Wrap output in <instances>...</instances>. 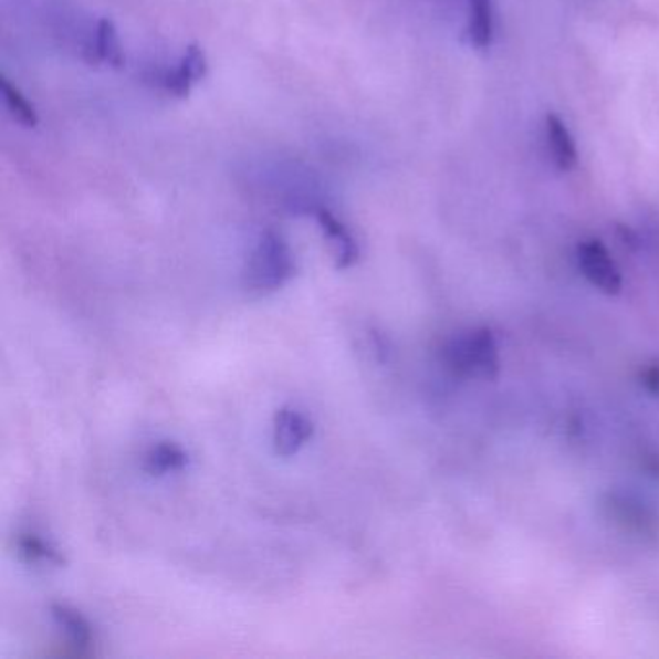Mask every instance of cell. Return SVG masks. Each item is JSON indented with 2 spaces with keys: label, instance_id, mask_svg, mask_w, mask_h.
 I'll use <instances>...</instances> for the list:
<instances>
[{
  "label": "cell",
  "instance_id": "6da1fadb",
  "mask_svg": "<svg viewBox=\"0 0 659 659\" xmlns=\"http://www.w3.org/2000/svg\"><path fill=\"white\" fill-rule=\"evenodd\" d=\"M296 271L291 245L281 232L268 229L261 232L245 261L244 286L253 296H265L283 289Z\"/></svg>",
  "mask_w": 659,
  "mask_h": 659
},
{
  "label": "cell",
  "instance_id": "7a4b0ae2",
  "mask_svg": "<svg viewBox=\"0 0 659 659\" xmlns=\"http://www.w3.org/2000/svg\"><path fill=\"white\" fill-rule=\"evenodd\" d=\"M444 360L460 376L495 379L501 369L498 341L490 330H472L451 338L444 346Z\"/></svg>",
  "mask_w": 659,
  "mask_h": 659
},
{
  "label": "cell",
  "instance_id": "3957f363",
  "mask_svg": "<svg viewBox=\"0 0 659 659\" xmlns=\"http://www.w3.org/2000/svg\"><path fill=\"white\" fill-rule=\"evenodd\" d=\"M578 268L598 291L606 292L609 296L621 292V271L599 240H586L578 245Z\"/></svg>",
  "mask_w": 659,
  "mask_h": 659
},
{
  "label": "cell",
  "instance_id": "277c9868",
  "mask_svg": "<svg viewBox=\"0 0 659 659\" xmlns=\"http://www.w3.org/2000/svg\"><path fill=\"white\" fill-rule=\"evenodd\" d=\"M607 516L623 530L638 537H653L658 532L656 514L638 499L623 493H609L604 503Z\"/></svg>",
  "mask_w": 659,
  "mask_h": 659
},
{
  "label": "cell",
  "instance_id": "5b68a950",
  "mask_svg": "<svg viewBox=\"0 0 659 659\" xmlns=\"http://www.w3.org/2000/svg\"><path fill=\"white\" fill-rule=\"evenodd\" d=\"M314 438V423L296 408L284 407L273 420V447L279 457H292Z\"/></svg>",
  "mask_w": 659,
  "mask_h": 659
},
{
  "label": "cell",
  "instance_id": "8992f818",
  "mask_svg": "<svg viewBox=\"0 0 659 659\" xmlns=\"http://www.w3.org/2000/svg\"><path fill=\"white\" fill-rule=\"evenodd\" d=\"M206 74H208V56L203 53V49L200 45H188L177 66L163 76L161 84L165 92L172 97L186 100L192 93L193 85L201 82Z\"/></svg>",
  "mask_w": 659,
  "mask_h": 659
},
{
  "label": "cell",
  "instance_id": "52a82bcc",
  "mask_svg": "<svg viewBox=\"0 0 659 659\" xmlns=\"http://www.w3.org/2000/svg\"><path fill=\"white\" fill-rule=\"evenodd\" d=\"M312 216L322 229L323 238L330 244L331 253L337 269L353 268L358 260V244L354 240L353 232L348 230L345 222L341 221L331 209L314 208Z\"/></svg>",
  "mask_w": 659,
  "mask_h": 659
},
{
  "label": "cell",
  "instance_id": "ba28073f",
  "mask_svg": "<svg viewBox=\"0 0 659 659\" xmlns=\"http://www.w3.org/2000/svg\"><path fill=\"white\" fill-rule=\"evenodd\" d=\"M92 53L95 62L105 64L108 69L123 70L126 66L123 43L113 20L103 18L93 33Z\"/></svg>",
  "mask_w": 659,
  "mask_h": 659
},
{
  "label": "cell",
  "instance_id": "9c48e42d",
  "mask_svg": "<svg viewBox=\"0 0 659 659\" xmlns=\"http://www.w3.org/2000/svg\"><path fill=\"white\" fill-rule=\"evenodd\" d=\"M545 132H547V144H550V149H552L553 161L557 165V169L565 170V172L575 169V142L571 138L567 126L563 124L559 116L547 115V118H545Z\"/></svg>",
  "mask_w": 659,
  "mask_h": 659
},
{
  "label": "cell",
  "instance_id": "30bf717a",
  "mask_svg": "<svg viewBox=\"0 0 659 659\" xmlns=\"http://www.w3.org/2000/svg\"><path fill=\"white\" fill-rule=\"evenodd\" d=\"M188 464V452L180 444L172 441H161L147 451L144 468L147 474L165 475L180 472Z\"/></svg>",
  "mask_w": 659,
  "mask_h": 659
},
{
  "label": "cell",
  "instance_id": "8fae6325",
  "mask_svg": "<svg viewBox=\"0 0 659 659\" xmlns=\"http://www.w3.org/2000/svg\"><path fill=\"white\" fill-rule=\"evenodd\" d=\"M51 615H53L54 623L59 625V629L64 630V635L69 637L72 646H76L80 650L92 646V625L87 623L84 615L72 607L62 606V604H53Z\"/></svg>",
  "mask_w": 659,
  "mask_h": 659
},
{
  "label": "cell",
  "instance_id": "7c38bea8",
  "mask_svg": "<svg viewBox=\"0 0 659 659\" xmlns=\"http://www.w3.org/2000/svg\"><path fill=\"white\" fill-rule=\"evenodd\" d=\"M15 547H18V555L28 565H56V567L64 565V557H62L61 552L53 544L45 542L43 537L33 534V532L20 534L15 540Z\"/></svg>",
  "mask_w": 659,
  "mask_h": 659
},
{
  "label": "cell",
  "instance_id": "4fadbf2b",
  "mask_svg": "<svg viewBox=\"0 0 659 659\" xmlns=\"http://www.w3.org/2000/svg\"><path fill=\"white\" fill-rule=\"evenodd\" d=\"M0 90H2V100H4L8 113L15 123L22 124L23 128H35L39 124L38 108L20 92V87L12 84L7 76H2L0 77Z\"/></svg>",
  "mask_w": 659,
  "mask_h": 659
},
{
  "label": "cell",
  "instance_id": "5bb4252c",
  "mask_svg": "<svg viewBox=\"0 0 659 659\" xmlns=\"http://www.w3.org/2000/svg\"><path fill=\"white\" fill-rule=\"evenodd\" d=\"M493 33L491 20V0H470V20L468 35L475 49H488Z\"/></svg>",
  "mask_w": 659,
  "mask_h": 659
},
{
  "label": "cell",
  "instance_id": "9a60e30c",
  "mask_svg": "<svg viewBox=\"0 0 659 659\" xmlns=\"http://www.w3.org/2000/svg\"><path fill=\"white\" fill-rule=\"evenodd\" d=\"M640 384L645 385L648 391L659 395V364L642 369L640 374Z\"/></svg>",
  "mask_w": 659,
  "mask_h": 659
}]
</instances>
